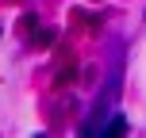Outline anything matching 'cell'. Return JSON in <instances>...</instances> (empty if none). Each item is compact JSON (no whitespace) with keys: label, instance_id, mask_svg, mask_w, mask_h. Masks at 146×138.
Segmentation results:
<instances>
[{"label":"cell","instance_id":"6da1fadb","mask_svg":"<svg viewBox=\"0 0 146 138\" xmlns=\"http://www.w3.org/2000/svg\"><path fill=\"white\" fill-rule=\"evenodd\" d=\"M123 131H127V119H123V115H115V119L108 123V131H104V134H123Z\"/></svg>","mask_w":146,"mask_h":138}]
</instances>
